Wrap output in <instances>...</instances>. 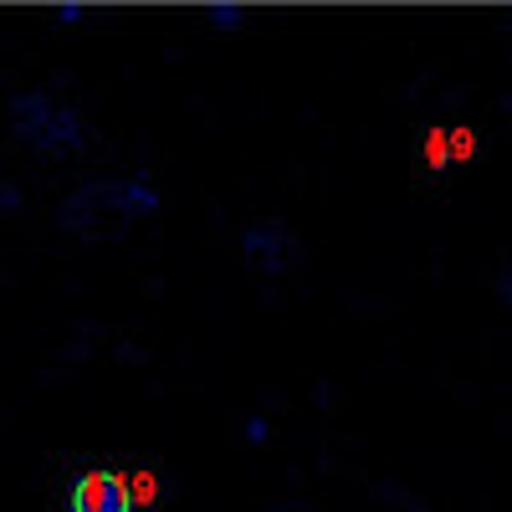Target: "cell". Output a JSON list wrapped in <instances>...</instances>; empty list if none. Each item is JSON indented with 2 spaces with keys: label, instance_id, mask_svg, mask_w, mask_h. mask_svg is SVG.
<instances>
[{
  "label": "cell",
  "instance_id": "6da1fadb",
  "mask_svg": "<svg viewBox=\"0 0 512 512\" xmlns=\"http://www.w3.org/2000/svg\"><path fill=\"white\" fill-rule=\"evenodd\" d=\"M159 210V190L149 180H88L57 205V226L82 241H113L134 221Z\"/></svg>",
  "mask_w": 512,
  "mask_h": 512
},
{
  "label": "cell",
  "instance_id": "7a4b0ae2",
  "mask_svg": "<svg viewBox=\"0 0 512 512\" xmlns=\"http://www.w3.org/2000/svg\"><path fill=\"white\" fill-rule=\"evenodd\" d=\"M11 123H16V139L47 159H67V154H82L88 144V128L82 118L62 103H52L47 93H16L11 98Z\"/></svg>",
  "mask_w": 512,
  "mask_h": 512
},
{
  "label": "cell",
  "instance_id": "3957f363",
  "mask_svg": "<svg viewBox=\"0 0 512 512\" xmlns=\"http://www.w3.org/2000/svg\"><path fill=\"white\" fill-rule=\"evenodd\" d=\"M241 256H246V267L251 272H262V277H277L287 272L297 256H303V246H297V236L287 231V221H256L241 231Z\"/></svg>",
  "mask_w": 512,
  "mask_h": 512
},
{
  "label": "cell",
  "instance_id": "277c9868",
  "mask_svg": "<svg viewBox=\"0 0 512 512\" xmlns=\"http://www.w3.org/2000/svg\"><path fill=\"white\" fill-rule=\"evenodd\" d=\"M134 497H128V482L118 472H88L72 482L67 512H128Z\"/></svg>",
  "mask_w": 512,
  "mask_h": 512
},
{
  "label": "cell",
  "instance_id": "5b68a950",
  "mask_svg": "<svg viewBox=\"0 0 512 512\" xmlns=\"http://www.w3.org/2000/svg\"><path fill=\"white\" fill-rule=\"evenodd\" d=\"M246 21V11L241 6H231V0H221V6H210V26H216V31H236Z\"/></svg>",
  "mask_w": 512,
  "mask_h": 512
},
{
  "label": "cell",
  "instance_id": "8992f818",
  "mask_svg": "<svg viewBox=\"0 0 512 512\" xmlns=\"http://www.w3.org/2000/svg\"><path fill=\"white\" fill-rule=\"evenodd\" d=\"M82 16H88V6H77V0H67V6H57V21H62V26H77Z\"/></svg>",
  "mask_w": 512,
  "mask_h": 512
},
{
  "label": "cell",
  "instance_id": "52a82bcc",
  "mask_svg": "<svg viewBox=\"0 0 512 512\" xmlns=\"http://www.w3.org/2000/svg\"><path fill=\"white\" fill-rule=\"evenodd\" d=\"M497 297H502V303H507V308H512V267H507V272H502V277H497Z\"/></svg>",
  "mask_w": 512,
  "mask_h": 512
},
{
  "label": "cell",
  "instance_id": "ba28073f",
  "mask_svg": "<svg viewBox=\"0 0 512 512\" xmlns=\"http://www.w3.org/2000/svg\"><path fill=\"white\" fill-rule=\"evenodd\" d=\"M272 512H287V507H272Z\"/></svg>",
  "mask_w": 512,
  "mask_h": 512
}]
</instances>
